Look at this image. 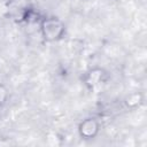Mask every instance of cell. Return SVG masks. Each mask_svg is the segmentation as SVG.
<instances>
[{
	"label": "cell",
	"mask_w": 147,
	"mask_h": 147,
	"mask_svg": "<svg viewBox=\"0 0 147 147\" xmlns=\"http://www.w3.org/2000/svg\"><path fill=\"white\" fill-rule=\"evenodd\" d=\"M107 79H108L107 71L100 67H94V68L88 69L83 77L84 84L90 91L100 88L107 82Z\"/></svg>",
	"instance_id": "3"
},
{
	"label": "cell",
	"mask_w": 147,
	"mask_h": 147,
	"mask_svg": "<svg viewBox=\"0 0 147 147\" xmlns=\"http://www.w3.org/2000/svg\"><path fill=\"white\" fill-rule=\"evenodd\" d=\"M39 31L41 37L48 41L54 42L63 38L65 33V25L61 18L56 16H45L39 20Z\"/></svg>",
	"instance_id": "1"
},
{
	"label": "cell",
	"mask_w": 147,
	"mask_h": 147,
	"mask_svg": "<svg viewBox=\"0 0 147 147\" xmlns=\"http://www.w3.org/2000/svg\"><path fill=\"white\" fill-rule=\"evenodd\" d=\"M33 10L30 0H7L6 2L7 15L15 23H26Z\"/></svg>",
	"instance_id": "2"
},
{
	"label": "cell",
	"mask_w": 147,
	"mask_h": 147,
	"mask_svg": "<svg viewBox=\"0 0 147 147\" xmlns=\"http://www.w3.org/2000/svg\"><path fill=\"white\" fill-rule=\"evenodd\" d=\"M100 129H101V125L99 119H96L95 117H86L79 123L78 133L80 138L85 140H91L99 134Z\"/></svg>",
	"instance_id": "4"
},
{
	"label": "cell",
	"mask_w": 147,
	"mask_h": 147,
	"mask_svg": "<svg viewBox=\"0 0 147 147\" xmlns=\"http://www.w3.org/2000/svg\"><path fill=\"white\" fill-rule=\"evenodd\" d=\"M8 99H9V90L5 84L0 83V108H2L7 103Z\"/></svg>",
	"instance_id": "6"
},
{
	"label": "cell",
	"mask_w": 147,
	"mask_h": 147,
	"mask_svg": "<svg viewBox=\"0 0 147 147\" xmlns=\"http://www.w3.org/2000/svg\"><path fill=\"white\" fill-rule=\"evenodd\" d=\"M142 102H144V96H142L141 93H131L124 100L125 106L127 108H131V109H134L137 107H140V105Z\"/></svg>",
	"instance_id": "5"
}]
</instances>
